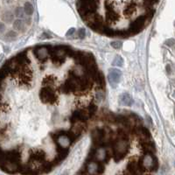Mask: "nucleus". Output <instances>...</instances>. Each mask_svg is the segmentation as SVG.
Wrapping results in <instances>:
<instances>
[{"label": "nucleus", "mask_w": 175, "mask_h": 175, "mask_svg": "<svg viewBox=\"0 0 175 175\" xmlns=\"http://www.w3.org/2000/svg\"><path fill=\"white\" fill-rule=\"evenodd\" d=\"M40 97L42 103H49L53 104L56 100L57 96L54 93V91L52 90L51 87H43L40 91Z\"/></svg>", "instance_id": "nucleus-4"}, {"label": "nucleus", "mask_w": 175, "mask_h": 175, "mask_svg": "<svg viewBox=\"0 0 175 175\" xmlns=\"http://www.w3.org/2000/svg\"><path fill=\"white\" fill-rule=\"evenodd\" d=\"M140 145H141V150L145 155H153L156 152L155 144L151 140H148V139L140 140Z\"/></svg>", "instance_id": "nucleus-8"}, {"label": "nucleus", "mask_w": 175, "mask_h": 175, "mask_svg": "<svg viewBox=\"0 0 175 175\" xmlns=\"http://www.w3.org/2000/svg\"><path fill=\"white\" fill-rule=\"evenodd\" d=\"M96 111H97V106L95 104H90L87 109V112L90 116H93L96 113Z\"/></svg>", "instance_id": "nucleus-25"}, {"label": "nucleus", "mask_w": 175, "mask_h": 175, "mask_svg": "<svg viewBox=\"0 0 175 175\" xmlns=\"http://www.w3.org/2000/svg\"><path fill=\"white\" fill-rule=\"evenodd\" d=\"M55 81H56L55 77L50 75V76H46V77L43 79L42 83H43L44 85H46V87H49L48 85H52V84H53V83L55 82Z\"/></svg>", "instance_id": "nucleus-20"}, {"label": "nucleus", "mask_w": 175, "mask_h": 175, "mask_svg": "<svg viewBox=\"0 0 175 175\" xmlns=\"http://www.w3.org/2000/svg\"><path fill=\"white\" fill-rule=\"evenodd\" d=\"M51 46H37L34 49V54L36 56L37 59L41 62H45L47 59H48V56H49V48Z\"/></svg>", "instance_id": "nucleus-6"}, {"label": "nucleus", "mask_w": 175, "mask_h": 175, "mask_svg": "<svg viewBox=\"0 0 175 175\" xmlns=\"http://www.w3.org/2000/svg\"><path fill=\"white\" fill-rule=\"evenodd\" d=\"M3 19L7 21V22H11L13 19V14L10 12H5V14L3 15Z\"/></svg>", "instance_id": "nucleus-29"}, {"label": "nucleus", "mask_w": 175, "mask_h": 175, "mask_svg": "<svg viewBox=\"0 0 175 175\" xmlns=\"http://www.w3.org/2000/svg\"><path fill=\"white\" fill-rule=\"evenodd\" d=\"M119 102L123 105H127V106H131L134 103L132 97L131 96L130 94L128 93H124L120 96L119 97Z\"/></svg>", "instance_id": "nucleus-15"}, {"label": "nucleus", "mask_w": 175, "mask_h": 175, "mask_svg": "<svg viewBox=\"0 0 175 175\" xmlns=\"http://www.w3.org/2000/svg\"><path fill=\"white\" fill-rule=\"evenodd\" d=\"M122 76V72L116 68H111L108 74V80L112 88H116L120 81V78Z\"/></svg>", "instance_id": "nucleus-7"}, {"label": "nucleus", "mask_w": 175, "mask_h": 175, "mask_svg": "<svg viewBox=\"0 0 175 175\" xmlns=\"http://www.w3.org/2000/svg\"><path fill=\"white\" fill-rule=\"evenodd\" d=\"M56 142V150H57V152H58V155H57V159H59L61 161H62L68 154V147H65L63 145H62L58 141H55Z\"/></svg>", "instance_id": "nucleus-12"}, {"label": "nucleus", "mask_w": 175, "mask_h": 175, "mask_svg": "<svg viewBox=\"0 0 175 175\" xmlns=\"http://www.w3.org/2000/svg\"><path fill=\"white\" fill-rule=\"evenodd\" d=\"M116 36H118V37H122V38H126L129 36H131L130 32L128 30H118V31H116Z\"/></svg>", "instance_id": "nucleus-26"}, {"label": "nucleus", "mask_w": 175, "mask_h": 175, "mask_svg": "<svg viewBox=\"0 0 175 175\" xmlns=\"http://www.w3.org/2000/svg\"><path fill=\"white\" fill-rule=\"evenodd\" d=\"M154 13H155V10L151 8V7H147V12L144 15L146 16V18H148V20H151L152 18V17L154 16Z\"/></svg>", "instance_id": "nucleus-28"}, {"label": "nucleus", "mask_w": 175, "mask_h": 175, "mask_svg": "<svg viewBox=\"0 0 175 175\" xmlns=\"http://www.w3.org/2000/svg\"><path fill=\"white\" fill-rule=\"evenodd\" d=\"M112 65L116 66V67H122L124 65V59L120 55H116L112 62Z\"/></svg>", "instance_id": "nucleus-22"}, {"label": "nucleus", "mask_w": 175, "mask_h": 175, "mask_svg": "<svg viewBox=\"0 0 175 175\" xmlns=\"http://www.w3.org/2000/svg\"><path fill=\"white\" fill-rule=\"evenodd\" d=\"M46 159V153L42 150H35L30 154V158L29 160L31 162L33 161H37V162H44Z\"/></svg>", "instance_id": "nucleus-13"}, {"label": "nucleus", "mask_w": 175, "mask_h": 175, "mask_svg": "<svg viewBox=\"0 0 175 175\" xmlns=\"http://www.w3.org/2000/svg\"><path fill=\"white\" fill-rule=\"evenodd\" d=\"M165 44L167 46H173L175 44V40L173 39H170V40H168L165 41Z\"/></svg>", "instance_id": "nucleus-34"}, {"label": "nucleus", "mask_w": 175, "mask_h": 175, "mask_svg": "<svg viewBox=\"0 0 175 175\" xmlns=\"http://www.w3.org/2000/svg\"><path fill=\"white\" fill-rule=\"evenodd\" d=\"M111 149L113 152L114 160L116 162H119L127 155V152L129 150V142L116 138L112 143Z\"/></svg>", "instance_id": "nucleus-1"}, {"label": "nucleus", "mask_w": 175, "mask_h": 175, "mask_svg": "<svg viewBox=\"0 0 175 175\" xmlns=\"http://www.w3.org/2000/svg\"><path fill=\"white\" fill-rule=\"evenodd\" d=\"M95 81L97 83V85H98V87H99V89L103 90L104 88H105V80H104V77H103V74H102L101 72L99 73V75H98V76L96 77V79Z\"/></svg>", "instance_id": "nucleus-17"}, {"label": "nucleus", "mask_w": 175, "mask_h": 175, "mask_svg": "<svg viewBox=\"0 0 175 175\" xmlns=\"http://www.w3.org/2000/svg\"><path fill=\"white\" fill-rule=\"evenodd\" d=\"M127 171L131 175H141L142 172L139 170L137 162L134 160H130L127 165Z\"/></svg>", "instance_id": "nucleus-14"}, {"label": "nucleus", "mask_w": 175, "mask_h": 175, "mask_svg": "<svg viewBox=\"0 0 175 175\" xmlns=\"http://www.w3.org/2000/svg\"><path fill=\"white\" fill-rule=\"evenodd\" d=\"M152 165H151V168H150V171L152 172H157L158 169H159V160L157 159V157L153 154L152 155Z\"/></svg>", "instance_id": "nucleus-19"}, {"label": "nucleus", "mask_w": 175, "mask_h": 175, "mask_svg": "<svg viewBox=\"0 0 175 175\" xmlns=\"http://www.w3.org/2000/svg\"><path fill=\"white\" fill-rule=\"evenodd\" d=\"M134 11V8L132 7V6H130V7H128L127 9H125V11H124V12L125 13H127L128 15H131V13H132V12Z\"/></svg>", "instance_id": "nucleus-33"}, {"label": "nucleus", "mask_w": 175, "mask_h": 175, "mask_svg": "<svg viewBox=\"0 0 175 175\" xmlns=\"http://www.w3.org/2000/svg\"><path fill=\"white\" fill-rule=\"evenodd\" d=\"M103 33L105 34V35H107V36H110V37H114V36H116V31L113 30L112 28L107 26V25L104 26Z\"/></svg>", "instance_id": "nucleus-23"}, {"label": "nucleus", "mask_w": 175, "mask_h": 175, "mask_svg": "<svg viewBox=\"0 0 175 175\" xmlns=\"http://www.w3.org/2000/svg\"><path fill=\"white\" fill-rule=\"evenodd\" d=\"M111 46L115 48V49H119L122 47V43L118 42V41H115V42H111Z\"/></svg>", "instance_id": "nucleus-31"}, {"label": "nucleus", "mask_w": 175, "mask_h": 175, "mask_svg": "<svg viewBox=\"0 0 175 175\" xmlns=\"http://www.w3.org/2000/svg\"><path fill=\"white\" fill-rule=\"evenodd\" d=\"M14 60L16 61V62L20 66V68H26L27 66L30 65V60L28 59V57L26 56L25 52H22L18 54H17L14 57Z\"/></svg>", "instance_id": "nucleus-11"}, {"label": "nucleus", "mask_w": 175, "mask_h": 175, "mask_svg": "<svg viewBox=\"0 0 175 175\" xmlns=\"http://www.w3.org/2000/svg\"><path fill=\"white\" fill-rule=\"evenodd\" d=\"M1 169L8 173H15L19 172L20 169V163H13V162H8V161H4L1 162Z\"/></svg>", "instance_id": "nucleus-9"}, {"label": "nucleus", "mask_w": 175, "mask_h": 175, "mask_svg": "<svg viewBox=\"0 0 175 175\" xmlns=\"http://www.w3.org/2000/svg\"><path fill=\"white\" fill-rule=\"evenodd\" d=\"M24 12H25V14L27 15H32L34 12V8L33 5L30 3V2H26L24 5Z\"/></svg>", "instance_id": "nucleus-18"}, {"label": "nucleus", "mask_w": 175, "mask_h": 175, "mask_svg": "<svg viewBox=\"0 0 175 175\" xmlns=\"http://www.w3.org/2000/svg\"><path fill=\"white\" fill-rule=\"evenodd\" d=\"M13 27L16 29V30H18V31H21V30H23V29L25 28L24 22L21 19H17L13 23Z\"/></svg>", "instance_id": "nucleus-24"}, {"label": "nucleus", "mask_w": 175, "mask_h": 175, "mask_svg": "<svg viewBox=\"0 0 175 175\" xmlns=\"http://www.w3.org/2000/svg\"><path fill=\"white\" fill-rule=\"evenodd\" d=\"M15 15L17 17H22L23 16V10L21 7H17L15 10Z\"/></svg>", "instance_id": "nucleus-32"}, {"label": "nucleus", "mask_w": 175, "mask_h": 175, "mask_svg": "<svg viewBox=\"0 0 175 175\" xmlns=\"http://www.w3.org/2000/svg\"><path fill=\"white\" fill-rule=\"evenodd\" d=\"M147 20H148V18H146V16L141 15V16L137 17L133 22H131L130 24V26L128 29L131 35H135V34H137L138 33H140L143 30V28Z\"/></svg>", "instance_id": "nucleus-3"}, {"label": "nucleus", "mask_w": 175, "mask_h": 175, "mask_svg": "<svg viewBox=\"0 0 175 175\" xmlns=\"http://www.w3.org/2000/svg\"><path fill=\"white\" fill-rule=\"evenodd\" d=\"M8 161L13 163H20V152L18 150L2 151L1 152V162Z\"/></svg>", "instance_id": "nucleus-5"}, {"label": "nucleus", "mask_w": 175, "mask_h": 175, "mask_svg": "<svg viewBox=\"0 0 175 175\" xmlns=\"http://www.w3.org/2000/svg\"><path fill=\"white\" fill-rule=\"evenodd\" d=\"M17 38V33L14 32V31H10V32H8L7 33H6V35H5V40H13L14 39H16Z\"/></svg>", "instance_id": "nucleus-27"}, {"label": "nucleus", "mask_w": 175, "mask_h": 175, "mask_svg": "<svg viewBox=\"0 0 175 175\" xmlns=\"http://www.w3.org/2000/svg\"><path fill=\"white\" fill-rule=\"evenodd\" d=\"M98 5L99 2L97 1H78L76 3L79 14L81 18L91 13H96Z\"/></svg>", "instance_id": "nucleus-2"}, {"label": "nucleus", "mask_w": 175, "mask_h": 175, "mask_svg": "<svg viewBox=\"0 0 175 175\" xmlns=\"http://www.w3.org/2000/svg\"><path fill=\"white\" fill-rule=\"evenodd\" d=\"M116 137H118V139L120 140H123V141H127L129 142V136H128V133L127 131L124 130V129H122V128H119L116 131Z\"/></svg>", "instance_id": "nucleus-16"}, {"label": "nucleus", "mask_w": 175, "mask_h": 175, "mask_svg": "<svg viewBox=\"0 0 175 175\" xmlns=\"http://www.w3.org/2000/svg\"><path fill=\"white\" fill-rule=\"evenodd\" d=\"M85 34H86V31L84 28H81L78 30V37L80 39H83L85 37Z\"/></svg>", "instance_id": "nucleus-30"}, {"label": "nucleus", "mask_w": 175, "mask_h": 175, "mask_svg": "<svg viewBox=\"0 0 175 175\" xmlns=\"http://www.w3.org/2000/svg\"><path fill=\"white\" fill-rule=\"evenodd\" d=\"M75 32V28H70L69 30L68 31V33H67V36H70V35H72Z\"/></svg>", "instance_id": "nucleus-35"}, {"label": "nucleus", "mask_w": 175, "mask_h": 175, "mask_svg": "<svg viewBox=\"0 0 175 175\" xmlns=\"http://www.w3.org/2000/svg\"><path fill=\"white\" fill-rule=\"evenodd\" d=\"M90 116L85 110H75L73 112L71 118H70V122L72 124H75L78 121L80 122H86L89 119Z\"/></svg>", "instance_id": "nucleus-10"}, {"label": "nucleus", "mask_w": 175, "mask_h": 175, "mask_svg": "<svg viewBox=\"0 0 175 175\" xmlns=\"http://www.w3.org/2000/svg\"><path fill=\"white\" fill-rule=\"evenodd\" d=\"M53 169V164L50 162H43L42 166H41V171L45 173H47L51 172Z\"/></svg>", "instance_id": "nucleus-21"}]
</instances>
